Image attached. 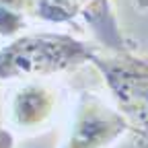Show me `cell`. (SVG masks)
<instances>
[{
	"label": "cell",
	"instance_id": "277c9868",
	"mask_svg": "<svg viewBox=\"0 0 148 148\" xmlns=\"http://www.w3.org/2000/svg\"><path fill=\"white\" fill-rule=\"evenodd\" d=\"M49 109V103L43 95V90L39 88H29L23 95H18L14 111H16V119L25 121V123H33L37 119H41Z\"/></svg>",
	"mask_w": 148,
	"mask_h": 148
},
{
	"label": "cell",
	"instance_id": "7a4b0ae2",
	"mask_svg": "<svg viewBox=\"0 0 148 148\" xmlns=\"http://www.w3.org/2000/svg\"><path fill=\"white\" fill-rule=\"evenodd\" d=\"M117 97L125 119L136 127H148V60L119 56L107 62L97 60Z\"/></svg>",
	"mask_w": 148,
	"mask_h": 148
},
{
	"label": "cell",
	"instance_id": "5b68a950",
	"mask_svg": "<svg viewBox=\"0 0 148 148\" xmlns=\"http://www.w3.org/2000/svg\"><path fill=\"white\" fill-rule=\"evenodd\" d=\"M125 148H148V127H138L134 132V138Z\"/></svg>",
	"mask_w": 148,
	"mask_h": 148
},
{
	"label": "cell",
	"instance_id": "3957f363",
	"mask_svg": "<svg viewBox=\"0 0 148 148\" xmlns=\"http://www.w3.org/2000/svg\"><path fill=\"white\" fill-rule=\"evenodd\" d=\"M125 127V117L103 107L99 101H88L80 111L68 148H101L117 138Z\"/></svg>",
	"mask_w": 148,
	"mask_h": 148
},
{
	"label": "cell",
	"instance_id": "6da1fadb",
	"mask_svg": "<svg viewBox=\"0 0 148 148\" xmlns=\"http://www.w3.org/2000/svg\"><path fill=\"white\" fill-rule=\"evenodd\" d=\"M90 58V51L62 35H35L18 39L0 51V80L21 74H47Z\"/></svg>",
	"mask_w": 148,
	"mask_h": 148
}]
</instances>
